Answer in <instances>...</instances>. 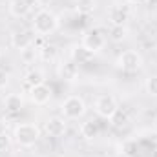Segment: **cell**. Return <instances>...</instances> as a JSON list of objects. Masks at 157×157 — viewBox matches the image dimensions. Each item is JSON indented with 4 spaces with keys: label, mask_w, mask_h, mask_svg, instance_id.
I'll return each mask as SVG.
<instances>
[{
    "label": "cell",
    "mask_w": 157,
    "mask_h": 157,
    "mask_svg": "<svg viewBox=\"0 0 157 157\" xmlns=\"http://www.w3.org/2000/svg\"><path fill=\"white\" fill-rule=\"evenodd\" d=\"M59 28V18L53 11L42 7L35 13L33 17V31L40 35V37H46V35H51L53 31H57Z\"/></svg>",
    "instance_id": "obj_1"
},
{
    "label": "cell",
    "mask_w": 157,
    "mask_h": 157,
    "mask_svg": "<svg viewBox=\"0 0 157 157\" xmlns=\"http://www.w3.org/2000/svg\"><path fill=\"white\" fill-rule=\"evenodd\" d=\"M13 137H15V141H17L20 146L29 148V146H33V144L39 141L40 130H39V126L33 124V122H20V124L15 126Z\"/></svg>",
    "instance_id": "obj_2"
},
{
    "label": "cell",
    "mask_w": 157,
    "mask_h": 157,
    "mask_svg": "<svg viewBox=\"0 0 157 157\" xmlns=\"http://www.w3.org/2000/svg\"><path fill=\"white\" fill-rule=\"evenodd\" d=\"M60 110H62L64 119H68V121H75V119L82 117V115L86 113V102H84V99L78 97V95H70V97L64 99Z\"/></svg>",
    "instance_id": "obj_3"
},
{
    "label": "cell",
    "mask_w": 157,
    "mask_h": 157,
    "mask_svg": "<svg viewBox=\"0 0 157 157\" xmlns=\"http://www.w3.org/2000/svg\"><path fill=\"white\" fill-rule=\"evenodd\" d=\"M117 68L126 71V73L139 71L143 68V57L137 51H133V49H126L117 57Z\"/></svg>",
    "instance_id": "obj_4"
},
{
    "label": "cell",
    "mask_w": 157,
    "mask_h": 157,
    "mask_svg": "<svg viewBox=\"0 0 157 157\" xmlns=\"http://www.w3.org/2000/svg\"><path fill=\"white\" fill-rule=\"evenodd\" d=\"M119 112L117 101L112 95H101L95 101V113L102 119H113Z\"/></svg>",
    "instance_id": "obj_5"
},
{
    "label": "cell",
    "mask_w": 157,
    "mask_h": 157,
    "mask_svg": "<svg viewBox=\"0 0 157 157\" xmlns=\"http://www.w3.org/2000/svg\"><path fill=\"white\" fill-rule=\"evenodd\" d=\"M104 44H106V39H104V35H102L99 29H90V31L82 37V46H84L86 49L93 51V53H99V51L104 48Z\"/></svg>",
    "instance_id": "obj_6"
},
{
    "label": "cell",
    "mask_w": 157,
    "mask_h": 157,
    "mask_svg": "<svg viewBox=\"0 0 157 157\" xmlns=\"http://www.w3.org/2000/svg\"><path fill=\"white\" fill-rule=\"evenodd\" d=\"M51 95H53V90L46 84V82H42L39 86H33L31 90H29V99H31V102H35V104H48L49 101H51Z\"/></svg>",
    "instance_id": "obj_7"
},
{
    "label": "cell",
    "mask_w": 157,
    "mask_h": 157,
    "mask_svg": "<svg viewBox=\"0 0 157 157\" xmlns=\"http://www.w3.org/2000/svg\"><path fill=\"white\" fill-rule=\"evenodd\" d=\"M11 46L18 51H24L33 46V35L31 31H15L11 35Z\"/></svg>",
    "instance_id": "obj_8"
},
{
    "label": "cell",
    "mask_w": 157,
    "mask_h": 157,
    "mask_svg": "<svg viewBox=\"0 0 157 157\" xmlns=\"http://www.w3.org/2000/svg\"><path fill=\"white\" fill-rule=\"evenodd\" d=\"M31 11V0H11L9 2V13L15 18H24Z\"/></svg>",
    "instance_id": "obj_9"
},
{
    "label": "cell",
    "mask_w": 157,
    "mask_h": 157,
    "mask_svg": "<svg viewBox=\"0 0 157 157\" xmlns=\"http://www.w3.org/2000/svg\"><path fill=\"white\" fill-rule=\"evenodd\" d=\"M93 57H95V53L90 51V49H86L82 44H80V46H75V48L71 49V60H73L75 64H78V66L90 64V62L93 60Z\"/></svg>",
    "instance_id": "obj_10"
},
{
    "label": "cell",
    "mask_w": 157,
    "mask_h": 157,
    "mask_svg": "<svg viewBox=\"0 0 157 157\" xmlns=\"http://www.w3.org/2000/svg\"><path fill=\"white\" fill-rule=\"evenodd\" d=\"M59 77L66 82H73L78 77V64H75L73 60H68V62H62L59 66Z\"/></svg>",
    "instance_id": "obj_11"
},
{
    "label": "cell",
    "mask_w": 157,
    "mask_h": 157,
    "mask_svg": "<svg viewBox=\"0 0 157 157\" xmlns=\"http://www.w3.org/2000/svg\"><path fill=\"white\" fill-rule=\"evenodd\" d=\"M46 132L49 137H62L66 133V121L60 117H51L46 122Z\"/></svg>",
    "instance_id": "obj_12"
},
{
    "label": "cell",
    "mask_w": 157,
    "mask_h": 157,
    "mask_svg": "<svg viewBox=\"0 0 157 157\" xmlns=\"http://www.w3.org/2000/svg\"><path fill=\"white\" fill-rule=\"evenodd\" d=\"M128 17H130V13L124 6H112V9L108 11V18L112 22V26H124Z\"/></svg>",
    "instance_id": "obj_13"
},
{
    "label": "cell",
    "mask_w": 157,
    "mask_h": 157,
    "mask_svg": "<svg viewBox=\"0 0 157 157\" xmlns=\"http://www.w3.org/2000/svg\"><path fill=\"white\" fill-rule=\"evenodd\" d=\"M99 132H101V128H99V122L95 119H90V121H86V122L80 124V135L84 139H88V141L95 139L99 135Z\"/></svg>",
    "instance_id": "obj_14"
},
{
    "label": "cell",
    "mask_w": 157,
    "mask_h": 157,
    "mask_svg": "<svg viewBox=\"0 0 157 157\" xmlns=\"http://www.w3.org/2000/svg\"><path fill=\"white\" fill-rule=\"evenodd\" d=\"M4 106H6V112L9 113H18L22 110V97L17 95V93H9L4 101Z\"/></svg>",
    "instance_id": "obj_15"
},
{
    "label": "cell",
    "mask_w": 157,
    "mask_h": 157,
    "mask_svg": "<svg viewBox=\"0 0 157 157\" xmlns=\"http://www.w3.org/2000/svg\"><path fill=\"white\" fill-rule=\"evenodd\" d=\"M42 82H44V73H42L40 70H31V71H28L26 77H24V88L29 91L33 86H39Z\"/></svg>",
    "instance_id": "obj_16"
},
{
    "label": "cell",
    "mask_w": 157,
    "mask_h": 157,
    "mask_svg": "<svg viewBox=\"0 0 157 157\" xmlns=\"http://www.w3.org/2000/svg\"><path fill=\"white\" fill-rule=\"evenodd\" d=\"M97 7L95 0H75V9L80 15H91Z\"/></svg>",
    "instance_id": "obj_17"
},
{
    "label": "cell",
    "mask_w": 157,
    "mask_h": 157,
    "mask_svg": "<svg viewBox=\"0 0 157 157\" xmlns=\"http://www.w3.org/2000/svg\"><path fill=\"white\" fill-rule=\"evenodd\" d=\"M39 57L42 60H46V62L55 60V57H57V48H55L53 44H44L42 48H39Z\"/></svg>",
    "instance_id": "obj_18"
},
{
    "label": "cell",
    "mask_w": 157,
    "mask_h": 157,
    "mask_svg": "<svg viewBox=\"0 0 157 157\" xmlns=\"http://www.w3.org/2000/svg\"><path fill=\"white\" fill-rule=\"evenodd\" d=\"M110 39L113 42H121L126 39V28L124 26H110Z\"/></svg>",
    "instance_id": "obj_19"
},
{
    "label": "cell",
    "mask_w": 157,
    "mask_h": 157,
    "mask_svg": "<svg viewBox=\"0 0 157 157\" xmlns=\"http://www.w3.org/2000/svg\"><path fill=\"white\" fill-rule=\"evenodd\" d=\"M144 88H146V93H148V95L157 97V75H152V77L146 78Z\"/></svg>",
    "instance_id": "obj_20"
},
{
    "label": "cell",
    "mask_w": 157,
    "mask_h": 157,
    "mask_svg": "<svg viewBox=\"0 0 157 157\" xmlns=\"http://www.w3.org/2000/svg\"><path fill=\"white\" fill-rule=\"evenodd\" d=\"M9 144H11V137L4 132V133H0V152H6L7 148H9Z\"/></svg>",
    "instance_id": "obj_21"
},
{
    "label": "cell",
    "mask_w": 157,
    "mask_h": 157,
    "mask_svg": "<svg viewBox=\"0 0 157 157\" xmlns=\"http://www.w3.org/2000/svg\"><path fill=\"white\" fill-rule=\"evenodd\" d=\"M35 49H37V48H35ZM35 49H31V48H28V49H24V51H20L26 62H29V60H33V59H35Z\"/></svg>",
    "instance_id": "obj_22"
},
{
    "label": "cell",
    "mask_w": 157,
    "mask_h": 157,
    "mask_svg": "<svg viewBox=\"0 0 157 157\" xmlns=\"http://www.w3.org/2000/svg\"><path fill=\"white\" fill-rule=\"evenodd\" d=\"M7 82H9L7 73H6L4 70H0V90H2V88H6V86H7Z\"/></svg>",
    "instance_id": "obj_23"
},
{
    "label": "cell",
    "mask_w": 157,
    "mask_h": 157,
    "mask_svg": "<svg viewBox=\"0 0 157 157\" xmlns=\"http://www.w3.org/2000/svg\"><path fill=\"white\" fill-rule=\"evenodd\" d=\"M144 4L150 7H157V0H144Z\"/></svg>",
    "instance_id": "obj_24"
},
{
    "label": "cell",
    "mask_w": 157,
    "mask_h": 157,
    "mask_svg": "<svg viewBox=\"0 0 157 157\" xmlns=\"http://www.w3.org/2000/svg\"><path fill=\"white\" fill-rule=\"evenodd\" d=\"M6 132V128H4V122H0V133H4Z\"/></svg>",
    "instance_id": "obj_25"
},
{
    "label": "cell",
    "mask_w": 157,
    "mask_h": 157,
    "mask_svg": "<svg viewBox=\"0 0 157 157\" xmlns=\"http://www.w3.org/2000/svg\"><path fill=\"white\" fill-rule=\"evenodd\" d=\"M130 2H132V4H143L144 0H130Z\"/></svg>",
    "instance_id": "obj_26"
},
{
    "label": "cell",
    "mask_w": 157,
    "mask_h": 157,
    "mask_svg": "<svg viewBox=\"0 0 157 157\" xmlns=\"http://www.w3.org/2000/svg\"><path fill=\"white\" fill-rule=\"evenodd\" d=\"M154 126H155V130H157V117H155V121H154Z\"/></svg>",
    "instance_id": "obj_27"
},
{
    "label": "cell",
    "mask_w": 157,
    "mask_h": 157,
    "mask_svg": "<svg viewBox=\"0 0 157 157\" xmlns=\"http://www.w3.org/2000/svg\"><path fill=\"white\" fill-rule=\"evenodd\" d=\"M154 157H157V150H155V152H154Z\"/></svg>",
    "instance_id": "obj_28"
}]
</instances>
